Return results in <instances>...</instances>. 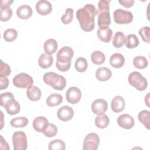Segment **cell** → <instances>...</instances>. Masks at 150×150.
Segmentation results:
<instances>
[{
  "label": "cell",
  "instance_id": "1",
  "mask_svg": "<svg viewBox=\"0 0 150 150\" xmlns=\"http://www.w3.org/2000/svg\"><path fill=\"white\" fill-rule=\"evenodd\" d=\"M97 14V9L93 4H86L77 11L76 17L83 30L91 32L94 29V18Z\"/></svg>",
  "mask_w": 150,
  "mask_h": 150
},
{
  "label": "cell",
  "instance_id": "2",
  "mask_svg": "<svg viewBox=\"0 0 150 150\" xmlns=\"http://www.w3.org/2000/svg\"><path fill=\"white\" fill-rule=\"evenodd\" d=\"M74 54L73 50L69 46H63L57 53L56 67L63 72L67 71L71 66V60Z\"/></svg>",
  "mask_w": 150,
  "mask_h": 150
},
{
  "label": "cell",
  "instance_id": "3",
  "mask_svg": "<svg viewBox=\"0 0 150 150\" xmlns=\"http://www.w3.org/2000/svg\"><path fill=\"white\" fill-rule=\"evenodd\" d=\"M43 80L46 84L50 86L54 90H62L66 86V79L54 72L46 73L43 75Z\"/></svg>",
  "mask_w": 150,
  "mask_h": 150
},
{
  "label": "cell",
  "instance_id": "4",
  "mask_svg": "<svg viewBox=\"0 0 150 150\" xmlns=\"http://www.w3.org/2000/svg\"><path fill=\"white\" fill-rule=\"evenodd\" d=\"M129 83L139 91L145 90L148 86L146 79L138 71L131 72L128 76Z\"/></svg>",
  "mask_w": 150,
  "mask_h": 150
},
{
  "label": "cell",
  "instance_id": "5",
  "mask_svg": "<svg viewBox=\"0 0 150 150\" xmlns=\"http://www.w3.org/2000/svg\"><path fill=\"white\" fill-rule=\"evenodd\" d=\"M12 139L15 150L26 149L28 147V142L26 135L24 132L19 131L14 132Z\"/></svg>",
  "mask_w": 150,
  "mask_h": 150
},
{
  "label": "cell",
  "instance_id": "6",
  "mask_svg": "<svg viewBox=\"0 0 150 150\" xmlns=\"http://www.w3.org/2000/svg\"><path fill=\"white\" fill-rule=\"evenodd\" d=\"M33 80L32 77L25 73H21L16 75L13 79V85L18 88H28L32 86Z\"/></svg>",
  "mask_w": 150,
  "mask_h": 150
},
{
  "label": "cell",
  "instance_id": "7",
  "mask_svg": "<svg viewBox=\"0 0 150 150\" xmlns=\"http://www.w3.org/2000/svg\"><path fill=\"white\" fill-rule=\"evenodd\" d=\"M114 20L118 24H128L133 20V15L129 11L118 9L114 12Z\"/></svg>",
  "mask_w": 150,
  "mask_h": 150
},
{
  "label": "cell",
  "instance_id": "8",
  "mask_svg": "<svg viewBox=\"0 0 150 150\" xmlns=\"http://www.w3.org/2000/svg\"><path fill=\"white\" fill-rule=\"evenodd\" d=\"M100 144L99 136L94 132L87 134L84 139L83 147L84 150H97Z\"/></svg>",
  "mask_w": 150,
  "mask_h": 150
},
{
  "label": "cell",
  "instance_id": "9",
  "mask_svg": "<svg viewBox=\"0 0 150 150\" xmlns=\"http://www.w3.org/2000/svg\"><path fill=\"white\" fill-rule=\"evenodd\" d=\"M66 97L69 103L74 104L80 100L81 98V92L78 87H71L67 90Z\"/></svg>",
  "mask_w": 150,
  "mask_h": 150
},
{
  "label": "cell",
  "instance_id": "10",
  "mask_svg": "<svg viewBox=\"0 0 150 150\" xmlns=\"http://www.w3.org/2000/svg\"><path fill=\"white\" fill-rule=\"evenodd\" d=\"M57 115L58 118L61 121H68L73 117L74 110L68 105H64L57 110Z\"/></svg>",
  "mask_w": 150,
  "mask_h": 150
},
{
  "label": "cell",
  "instance_id": "11",
  "mask_svg": "<svg viewBox=\"0 0 150 150\" xmlns=\"http://www.w3.org/2000/svg\"><path fill=\"white\" fill-rule=\"evenodd\" d=\"M117 123L121 128L129 129L134 127L135 122L132 116L127 114H123L118 117Z\"/></svg>",
  "mask_w": 150,
  "mask_h": 150
},
{
  "label": "cell",
  "instance_id": "12",
  "mask_svg": "<svg viewBox=\"0 0 150 150\" xmlns=\"http://www.w3.org/2000/svg\"><path fill=\"white\" fill-rule=\"evenodd\" d=\"M108 103L105 100L97 99L91 104V110L94 114L99 115L104 114L107 110Z\"/></svg>",
  "mask_w": 150,
  "mask_h": 150
},
{
  "label": "cell",
  "instance_id": "13",
  "mask_svg": "<svg viewBox=\"0 0 150 150\" xmlns=\"http://www.w3.org/2000/svg\"><path fill=\"white\" fill-rule=\"evenodd\" d=\"M37 12L41 15H49L52 11V6L50 2L46 0H40L36 5Z\"/></svg>",
  "mask_w": 150,
  "mask_h": 150
},
{
  "label": "cell",
  "instance_id": "14",
  "mask_svg": "<svg viewBox=\"0 0 150 150\" xmlns=\"http://www.w3.org/2000/svg\"><path fill=\"white\" fill-rule=\"evenodd\" d=\"M97 35L101 41L105 43H108L111 39L112 31L108 26L101 27L97 30Z\"/></svg>",
  "mask_w": 150,
  "mask_h": 150
},
{
  "label": "cell",
  "instance_id": "15",
  "mask_svg": "<svg viewBox=\"0 0 150 150\" xmlns=\"http://www.w3.org/2000/svg\"><path fill=\"white\" fill-rule=\"evenodd\" d=\"M125 106V103L124 99L120 96L114 97L111 104V107L112 111L114 112H120L122 111Z\"/></svg>",
  "mask_w": 150,
  "mask_h": 150
},
{
  "label": "cell",
  "instance_id": "16",
  "mask_svg": "<svg viewBox=\"0 0 150 150\" xmlns=\"http://www.w3.org/2000/svg\"><path fill=\"white\" fill-rule=\"evenodd\" d=\"M4 107L5 108L7 113L11 115L18 114L21 110L19 103L15 98L10 100L5 104Z\"/></svg>",
  "mask_w": 150,
  "mask_h": 150
},
{
  "label": "cell",
  "instance_id": "17",
  "mask_svg": "<svg viewBox=\"0 0 150 150\" xmlns=\"http://www.w3.org/2000/svg\"><path fill=\"white\" fill-rule=\"evenodd\" d=\"M26 95L30 100L36 101L40 100L42 96V92L39 87L35 86H31L27 88Z\"/></svg>",
  "mask_w": 150,
  "mask_h": 150
},
{
  "label": "cell",
  "instance_id": "18",
  "mask_svg": "<svg viewBox=\"0 0 150 150\" xmlns=\"http://www.w3.org/2000/svg\"><path fill=\"white\" fill-rule=\"evenodd\" d=\"M32 9L28 5H23L18 8L16 10L17 16L22 19H27L32 15Z\"/></svg>",
  "mask_w": 150,
  "mask_h": 150
},
{
  "label": "cell",
  "instance_id": "19",
  "mask_svg": "<svg viewBox=\"0 0 150 150\" xmlns=\"http://www.w3.org/2000/svg\"><path fill=\"white\" fill-rule=\"evenodd\" d=\"M97 80L101 81H105L109 80L112 76L111 71L107 67H102L98 68L96 73Z\"/></svg>",
  "mask_w": 150,
  "mask_h": 150
},
{
  "label": "cell",
  "instance_id": "20",
  "mask_svg": "<svg viewBox=\"0 0 150 150\" xmlns=\"http://www.w3.org/2000/svg\"><path fill=\"white\" fill-rule=\"evenodd\" d=\"M49 123L48 120L45 117L40 116L35 118L33 121V128L39 132H43L47 124Z\"/></svg>",
  "mask_w": 150,
  "mask_h": 150
},
{
  "label": "cell",
  "instance_id": "21",
  "mask_svg": "<svg viewBox=\"0 0 150 150\" xmlns=\"http://www.w3.org/2000/svg\"><path fill=\"white\" fill-rule=\"evenodd\" d=\"M125 63L124 56L119 53H114L110 59V63L111 66L115 68H120L123 66Z\"/></svg>",
  "mask_w": 150,
  "mask_h": 150
},
{
  "label": "cell",
  "instance_id": "22",
  "mask_svg": "<svg viewBox=\"0 0 150 150\" xmlns=\"http://www.w3.org/2000/svg\"><path fill=\"white\" fill-rule=\"evenodd\" d=\"M53 63V57L51 54L42 53L39 57L38 64L43 69L50 67Z\"/></svg>",
  "mask_w": 150,
  "mask_h": 150
},
{
  "label": "cell",
  "instance_id": "23",
  "mask_svg": "<svg viewBox=\"0 0 150 150\" xmlns=\"http://www.w3.org/2000/svg\"><path fill=\"white\" fill-rule=\"evenodd\" d=\"M98 26L99 28L109 26L111 24L110 14L109 12L105 11L98 14Z\"/></svg>",
  "mask_w": 150,
  "mask_h": 150
},
{
  "label": "cell",
  "instance_id": "24",
  "mask_svg": "<svg viewBox=\"0 0 150 150\" xmlns=\"http://www.w3.org/2000/svg\"><path fill=\"white\" fill-rule=\"evenodd\" d=\"M43 46L45 53L52 55L57 49V43L54 39H49L45 41Z\"/></svg>",
  "mask_w": 150,
  "mask_h": 150
},
{
  "label": "cell",
  "instance_id": "25",
  "mask_svg": "<svg viewBox=\"0 0 150 150\" xmlns=\"http://www.w3.org/2000/svg\"><path fill=\"white\" fill-rule=\"evenodd\" d=\"M110 122V120L108 117L104 114L97 115L95 118V125L97 127L104 129L108 127Z\"/></svg>",
  "mask_w": 150,
  "mask_h": 150
},
{
  "label": "cell",
  "instance_id": "26",
  "mask_svg": "<svg viewBox=\"0 0 150 150\" xmlns=\"http://www.w3.org/2000/svg\"><path fill=\"white\" fill-rule=\"evenodd\" d=\"M63 101V97L58 93L50 94L46 99V104L49 107H55L59 105Z\"/></svg>",
  "mask_w": 150,
  "mask_h": 150
},
{
  "label": "cell",
  "instance_id": "27",
  "mask_svg": "<svg viewBox=\"0 0 150 150\" xmlns=\"http://www.w3.org/2000/svg\"><path fill=\"white\" fill-rule=\"evenodd\" d=\"M124 43L127 48L133 49L138 46L139 43V41L135 35L129 34L127 37H125Z\"/></svg>",
  "mask_w": 150,
  "mask_h": 150
},
{
  "label": "cell",
  "instance_id": "28",
  "mask_svg": "<svg viewBox=\"0 0 150 150\" xmlns=\"http://www.w3.org/2000/svg\"><path fill=\"white\" fill-rule=\"evenodd\" d=\"M139 121L144 124L147 128L149 129L150 127V113L149 111L146 110L140 111L138 115Z\"/></svg>",
  "mask_w": 150,
  "mask_h": 150
},
{
  "label": "cell",
  "instance_id": "29",
  "mask_svg": "<svg viewBox=\"0 0 150 150\" xmlns=\"http://www.w3.org/2000/svg\"><path fill=\"white\" fill-rule=\"evenodd\" d=\"M28 119L25 117H18L12 118L10 124L15 128H22L26 127L28 124Z\"/></svg>",
  "mask_w": 150,
  "mask_h": 150
},
{
  "label": "cell",
  "instance_id": "30",
  "mask_svg": "<svg viewBox=\"0 0 150 150\" xmlns=\"http://www.w3.org/2000/svg\"><path fill=\"white\" fill-rule=\"evenodd\" d=\"M91 59L94 64L100 65L105 62V56L101 51L96 50L92 53L91 55Z\"/></svg>",
  "mask_w": 150,
  "mask_h": 150
},
{
  "label": "cell",
  "instance_id": "31",
  "mask_svg": "<svg viewBox=\"0 0 150 150\" xmlns=\"http://www.w3.org/2000/svg\"><path fill=\"white\" fill-rule=\"evenodd\" d=\"M125 35L122 32H117L112 39V45L116 48H120L124 45Z\"/></svg>",
  "mask_w": 150,
  "mask_h": 150
},
{
  "label": "cell",
  "instance_id": "32",
  "mask_svg": "<svg viewBox=\"0 0 150 150\" xmlns=\"http://www.w3.org/2000/svg\"><path fill=\"white\" fill-rule=\"evenodd\" d=\"M133 64L137 69H144L147 67L148 62L144 56H138L134 58Z\"/></svg>",
  "mask_w": 150,
  "mask_h": 150
},
{
  "label": "cell",
  "instance_id": "33",
  "mask_svg": "<svg viewBox=\"0 0 150 150\" xmlns=\"http://www.w3.org/2000/svg\"><path fill=\"white\" fill-rule=\"evenodd\" d=\"M74 67L77 71L81 73L84 72L87 70L88 67L87 60L83 57L77 58L75 62Z\"/></svg>",
  "mask_w": 150,
  "mask_h": 150
},
{
  "label": "cell",
  "instance_id": "34",
  "mask_svg": "<svg viewBox=\"0 0 150 150\" xmlns=\"http://www.w3.org/2000/svg\"><path fill=\"white\" fill-rule=\"evenodd\" d=\"M0 20L3 22L9 21L12 16V10L10 7L0 8Z\"/></svg>",
  "mask_w": 150,
  "mask_h": 150
},
{
  "label": "cell",
  "instance_id": "35",
  "mask_svg": "<svg viewBox=\"0 0 150 150\" xmlns=\"http://www.w3.org/2000/svg\"><path fill=\"white\" fill-rule=\"evenodd\" d=\"M43 134L47 137H53L57 133V128L52 123H48L43 131Z\"/></svg>",
  "mask_w": 150,
  "mask_h": 150
},
{
  "label": "cell",
  "instance_id": "36",
  "mask_svg": "<svg viewBox=\"0 0 150 150\" xmlns=\"http://www.w3.org/2000/svg\"><path fill=\"white\" fill-rule=\"evenodd\" d=\"M65 148V143L61 139H54L49 144V150H64Z\"/></svg>",
  "mask_w": 150,
  "mask_h": 150
},
{
  "label": "cell",
  "instance_id": "37",
  "mask_svg": "<svg viewBox=\"0 0 150 150\" xmlns=\"http://www.w3.org/2000/svg\"><path fill=\"white\" fill-rule=\"evenodd\" d=\"M18 36V32L14 29H8L4 32V39L8 42H13L16 39Z\"/></svg>",
  "mask_w": 150,
  "mask_h": 150
},
{
  "label": "cell",
  "instance_id": "38",
  "mask_svg": "<svg viewBox=\"0 0 150 150\" xmlns=\"http://www.w3.org/2000/svg\"><path fill=\"white\" fill-rule=\"evenodd\" d=\"M73 19V9L72 8H67L65 13L62 16L61 21L63 23L67 25L70 23Z\"/></svg>",
  "mask_w": 150,
  "mask_h": 150
},
{
  "label": "cell",
  "instance_id": "39",
  "mask_svg": "<svg viewBox=\"0 0 150 150\" xmlns=\"http://www.w3.org/2000/svg\"><path fill=\"white\" fill-rule=\"evenodd\" d=\"M149 32L150 28L149 26H143L140 28L138 31L139 35L142 38V40L146 43H149L150 42Z\"/></svg>",
  "mask_w": 150,
  "mask_h": 150
},
{
  "label": "cell",
  "instance_id": "40",
  "mask_svg": "<svg viewBox=\"0 0 150 150\" xmlns=\"http://www.w3.org/2000/svg\"><path fill=\"white\" fill-rule=\"evenodd\" d=\"M11 69L10 66L1 60L0 77H6L11 74Z\"/></svg>",
  "mask_w": 150,
  "mask_h": 150
},
{
  "label": "cell",
  "instance_id": "41",
  "mask_svg": "<svg viewBox=\"0 0 150 150\" xmlns=\"http://www.w3.org/2000/svg\"><path fill=\"white\" fill-rule=\"evenodd\" d=\"M110 1L106 0H100L98 3V9L97 13L99 14L101 12L110 11Z\"/></svg>",
  "mask_w": 150,
  "mask_h": 150
},
{
  "label": "cell",
  "instance_id": "42",
  "mask_svg": "<svg viewBox=\"0 0 150 150\" xmlns=\"http://www.w3.org/2000/svg\"><path fill=\"white\" fill-rule=\"evenodd\" d=\"M12 98H14V96L12 93L6 92L2 93L0 96V105L2 107H4L5 104Z\"/></svg>",
  "mask_w": 150,
  "mask_h": 150
},
{
  "label": "cell",
  "instance_id": "43",
  "mask_svg": "<svg viewBox=\"0 0 150 150\" xmlns=\"http://www.w3.org/2000/svg\"><path fill=\"white\" fill-rule=\"evenodd\" d=\"M9 85V80L6 77H0V89H6Z\"/></svg>",
  "mask_w": 150,
  "mask_h": 150
},
{
  "label": "cell",
  "instance_id": "44",
  "mask_svg": "<svg viewBox=\"0 0 150 150\" xmlns=\"http://www.w3.org/2000/svg\"><path fill=\"white\" fill-rule=\"evenodd\" d=\"M119 3L125 8H130L134 4V0H119Z\"/></svg>",
  "mask_w": 150,
  "mask_h": 150
},
{
  "label": "cell",
  "instance_id": "45",
  "mask_svg": "<svg viewBox=\"0 0 150 150\" xmlns=\"http://www.w3.org/2000/svg\"><path fill=\"white\" fill-rule=\"evenodd\" d=\"M1 137V141H0V149H6L9 150V147L8 145V144L6 142V141L4 139L2 135H0Z\"/></svg>",
  "mask_w": 150,
  "mask_h": 150
},
{
  "label": "cell",
  "instance_id": "46",
  "mask_svg": "<svg viewBox=\"0 0 150 150\" xmlns=\"http://www.w3.org/2000/svg\"><path fill=\"white\" fill-rule=\"evenodd\" d=\"M13 2V0H4L1 1L0 4L1 7H10L11 4Z\"/></svg>",
  "mask_w": 150,
  "mask_h": 150
}]
</instances>
